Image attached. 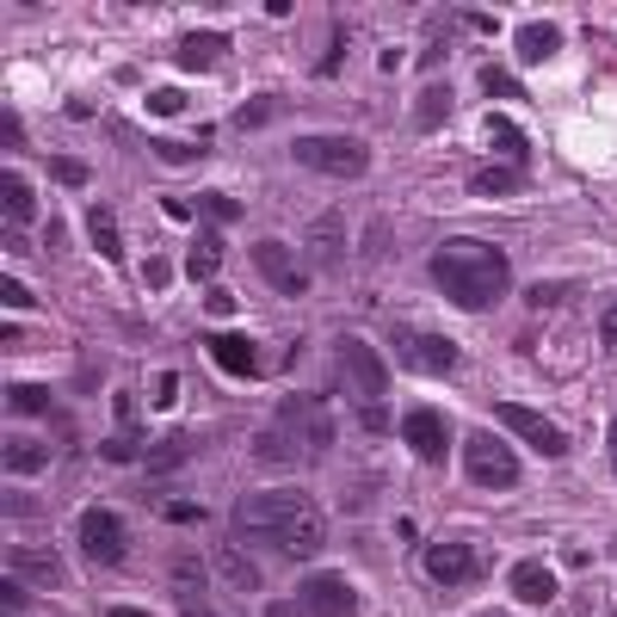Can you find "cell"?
Returning <instances> with one entry per match:
<instances>
[{"label":"cell","mask_w":617,"mask_h":617,"mask_svg":"<svg viewBox=\"0 0 617 617\" xmlns=\"http://www.w3.org/2000/svg\"><path fill=\"white\" fill-rule=\"evenodd\" d=\"M426 272H432L439 297H451L457 308H476V315L506 303V290H513V260L494 241H469V235L439 241L432 260H426Z\"/></svg>","instance_id":"cell-1"},{"label":"cell","mask_w":617,"mask_h":617,"mask_svg":"<svg viewBox=\"0 0 617 617\" xmlns=\"http://www.w3.org/2000/svg\"><path fill=\"white\" fill-rule=\"evenodd\" d=\"M315 513V501H308L303 488H260V494H241L235 501V538L248 543H278L297 519H308Z\"/></svg>","instance_id":"cell-2"},{"label":"cell","mask_w":617,"mask_h":617,"mask_svg":"<svg viewBox=\"0 0 617 617\" xmlns=\"http://www.w3.org/2000/svg\"><path fill=\"white\" fill-rule=\"evenodd\" d=\"M290 161L308 167V174H328V179H365L370 174V149L358 136H297Z\"/></svg>","instance_id":"cell-3"},{"label":"cell","mask_w":617,"mask_h":617,"mask_svg":"<svg viewBox=\"0 0 617 617\" xmlns=\"http://www.w3.org/2000/svg\"><path fill=\"white\" fill-rule=\"evenodd\" d=\"M463 476L476 488H488V494H506V488H519V457L494 432H469L463 439Z\"/></svg>","instance_id":"cell-4"},{"label":"cell","mask_w":617,"mask_h":617,"mask_svg":"<svg viewBox=\"0 0 617 617\" xmlns=\"http://www.w3.org/2000/svg\"><path fill=\"white\" fill-rule=\"evenodd\" d=\"M333 358H340V377H347V389L358 395V402H383L389 370H383V358H377L358 333H340V340H333Z\"/></svg>","instance_id":"cell-5"},{"label":"cell","mask_w":617,"mask_h":617,"mask_svg":"<svg viewBox=\"0 0 617 617\" xmlns=\"http://www.w3.org/2000/svg\"><path fill=\"white\" fill-rule=\"evenodd\" d=\"M124 550H130L124 519H117L112 506H87V513H80V556L99 562V568H117V562H124Z\"/></svg>","instance_id":"cell-6"},{"label":"cell","mask_w":617,"mask_h":617,"mask_svg":"<svg viewBox=\"0 0 617 617\" xmlns=\"http://www.w3.org/2000/svg\"><path fill=\"white\" fill-rule=\"evenodd\" d=\"M297 605H303L308 617H358V593H352L340 575H328V568H308Z\"/></svg>","instance_id":"cell-7"},{"label":"cell","mask_w":617,"mask_h":617,"mask_svg":"<svg viewBox=\"0 0 617 617\" xmlns=\"http://www.w3.org/2000/svg\"><path fill=\"white\" fill-rule=\"evenodd\" d=\"M494 420H506V432H519L538 457H562L568 451V432H562L556 420H543L538 407H519V402H501L494 407Z\"/></svg>","instance_id":"cell-8"},{"label":"cell","mask_w":617,"mask_h":617,"mask_svg":"<svg viewBox=\"0 0 617 617\" xmlns=\"http://www.w3.org/2000/svg\"><path fill=\"white\" fill-rule=\"evenodd\" d=\"M278 426H290V439L303 444V451H328L333 444V420H328V407L315 402V395H285Z\"/></svg>","instance_id":"cell-9"},{"label":"cell","mask_w":617,"mask_h":617,"mask_svg":"<svg viewBox=\"0 0 617 617\" xmlns=\"http://www.w3.org/2000/svg\"><path fill=\"white\" fill-rule=\"evenodd\" d=\"M402 439L407 451L420 463H444V451H451V420H444L439 407H407L402 414Z\"/></svg>","instance_id":"cell-10"},{"label":"cell","mask_w":617,"mask_h":617,"mask_svg":"<svg viewBox=\"0 0 617 617\" xmlns=\"http://www.w3.org/2000/svg\"><path fill=\"white\" fill-rule=\"evenodd\" d=\"M426 575L439 587H469V580H482V556L469 543H432L426 550Z\"/></svg>","instance_id":"cell-11"},{"label":"cell","mask_w":617,"mask_h":617,"mask_svg":"<svg viewBox=\"0 0 617 617\" xmlns=\"http://www.w3.org/2000/svg\"><path fill=\"white\" fill-rule=\"evenodd\" d=\"M253 266H260V278H266L272 290H285V297H303L308 290V272H297L285 241H253Z\"/></svg>","instance_id":"cell-12"},{"label":"cell","mask_w":617,"mask_h":617,"mask_svg":"<svg viewBox=\"0 0 617 617\" xmlns=\"http://www.w3.org/2000/svg\"><path fill=\"white\" fill-rule=\"evenodd\" d=\"M402 347H407V358H414L426 377H457V370H463V347H457V340H444V333H420V340L402 333Z\"/></svg>","instance_id":"cell-13"},{"label":"cell","mask_w":617,"mask_h":617,"mask_svg":"<svg viewBox=\"0 0 617 617\" xmlns=\"http://www.w3.org/2000/svg\"><path fill=\"white\" fill-rule=\"evenodd\" d=\"M308 253L322 260V266H340L347 260V216L340 211H322L308 223Z\"/></svg>","instance_id":"cell-14"},{"label":"cell","mask_w":617,"mask_h":617,"mask_svg":"<svg viewBox=\"0 0 617 617\" xmlns=\"http://www.w3.org/2000/svg\"><path fill=\"white\" fill-rule=\"evenodd\" d=\"M223 56H229V38H223V32H186V38H179V68H186V75H204V68H216Z\"/></svg>","instance_id":"cell-15"},{"label":"cell","mask_w":617,"mask_h":617,"mask_svg":"<svg viewBox=\"0 0 617 617\" xmlns=\"http://www.w3.org/2000/svg\"><path fill=\"white\" fill-rule=\"evenodd\" d=\"M506 587H513L519 605H550V599H556V568H543V562H519V568L506 575Z\"/></svg>","instance_id":"cell-16"},{"label":"cell","mask_w":617,"mask_h":617,"mask_svg":"<svg viewBox=\"0 0 617 617\" xmlns=\"http://www.w3.org/2000/svg\"><path fill=\"white\" fill-rule=\"evenodd\" d=\"M272 556H285V562H308V556H322V513H308V519L290 525L285 538L272 543Z\"/></svg>","instance_id":"cell-17"},{"label":"cell","mask_w":617,"mask_h":617,"mask_svg":"<svg viewBox=\"0 0 617 617\" xmlns=\"http://www.w3.org/2000/svg\"><path fill=\"white\" fill-rule=\"evenodd\" d=\"M211 358L229 370V377H260V352H253V340H241V333H216Z\"/></svg>","instance_id":"cell-18"},{"label":"cell","mask_w":617,"mask_h":617,"mask_svg":"<svg viewBox=\"0 0 617 617\" xmlns=\"http://www.w3.org/2000/svg\"><path fill=\"white\" fill-rule=\"evenodd\" d=\"M7 568H13V580H32V587H62V562L56 556H43V550H13L7 556Z\"/></svg>","instance_id":"cell-19"},{"label":"cell","mask_w":617,"mask_h":617,"mask_svg":"<svg viewBox=\"0 0 617 617\" xmlns=\"http://www.w3.org/2000/svg\"><path fill=\"white\" fill-rule=\"evenodd\" d=\"M216 272H223V235L204 229V235L192 241V253H186V278H198V285L211 290V285H216Z\"/></svg>","instance_id":"cell-20"},{"label":"cell","mask_w":617,"mask_h":617,"mask_svg":"<svg viewBox=\"0 0 617 617\" xmlns=\"http://www.w3.org/2000/svg\"><path fill=\"white\" fill-rule=\"evenodd\" d=\"M525 167H506V161H494V167H482V174H469V192L476 198H513V192H525Z\"/></svg>","instance_id":"cell-21"},{"label":"cell","mask_w":617,"mask_h":617,"mask_svg":"<svg viewBox=\"0 0 617 617\" xmlns=\"http://www.w3.org/2000/svg\"><path fill=\"white\" fill-rule=\"evenodd\" d=\"M488 142L501 149L506 167H531V142H525V130L513 124V117H501V112L488 117Z\"/></svg>","instance_id":"cell-22"},{"label":"cell","mask_w":617,"mask_h":617,"mask_svg":"<svg viewBox=\"0 0 617 617\" xmlns=\"http://www.w3.org/2000/svg\"><path fill=\"white\" fill-rule=\"evenodd\" d=\"M451 105H457L451 80H426L420 99H414V124H420V130H439L444 117H451Z\"/></svg>","instance_id":"cell-23"},{"label":"cell","mask_w":617,"mask_h":617,"mask_svg":"<svg viewBox=\"0 0 617 617\" xmlns=\"http://www.w3.org/2000/svg\"><path fill=\"white\" fill-rule=\"evenodd\" d=\"M556 50H562V25H556V20L519 25V62H550Z\"/></svg>","instance_id":"cell-24"},{"label":"cell","mask_w":617,"mask_h":617,"mask_svg":"<svg viewBox=\"0 0 617 617\" xmlns=\"http://www.w3.org/2000/svg\"><path fill=\"white\" fill-rule=\"evenodd\" d=\"M87 241H93L105 260H124V235H117V216L105 211V204H93V211H87Z\"/></svg>","instance_id":"cell-25"},{"label":"cell","mask_w":617,"mask_h":617,"mask_svg":"<svg viewBox=\"0 0 617 617\" xmlns=\"http://www.w3.org/2000/svg\"><path fill=\"white\" fill-rule=\"evenodd\" d=\"M0 204H7V223H13V235H20L25 223H32V211H38V204H32V186H25L20 174H0Z\"/></svg>","instance_id":"cell-26"},{"label":"cell","mask_w":617,"mask_h":617,"mask_svg":"<svg viewBox=\"0 0 617 617\" xmlns=\"http://www.w3.org/2000/svg\"><path fill=\"white\" fill-rule=\"evenodd\" d=\"M253 451H260V457H266V463H290V457H308L303 444L290 439V426H278V420H272L266 432H260V439H253Z\"/></svg>","instance_id":"cell-27"},{"label":"cell","mask_w":617,"mask_h":617,"mask_svg":"<svg viewBox=\"0 0 617 617\" xmlns=\"http://www.w3.org/2000/svg\"><path fill=\"white\" fill-rule=\"evenodd\" d=\"M43 463H50V451H43L38 439H7V469H13V476H38Z\"/></svg>","instance_id":"cell-28"},{"label":"cell","mask_w":617,"mask_h":617,"mask_svg":"<svg viewBox=\"0 0 617 617\" xmlns=\"http://www.w3.org/2000/svg\"><path fill=\"white\" fill-rule=\"evenodd\" d=\"M136 451H142V426H136V420H124L112 439L99 444V457H105V463H130Z\"/></svg>","instance_id":"cell-29"},{"label":"cell","mask_w":617,"mask_h":617,"mask_svg":"<svg viewBox=\"0 0 617 617\" xmlns=\"http://www.w3.org/2000/svg\"><path fill=\"white\" fill-rule=\"evenodd\" d=\"M7 407H13V414H50V389L43 383H13L7 389Z\"/></svg>","instance_id":"cell-30"},{"label":"cell","mask_w":617,"mask_h":617,"mask_svg":"<svg viewBox=\"0 0 617 617\" xmlns=\"http://www.w3.org/2000/svg\"><path fill=\"white\" fill-rule=\"evenodd\" d=\"M167 580H174V587H179L186 599H198L211 575H204V562H198V556H179V562H174V575H167Z\"/></svg>","instance_id":"cell-31"},{"label":"cell","mask_w":617,"mask_h":617,"mask_svg":"<svg viewBox=\"0 0 617 617\" xmlns=\"http://www.w3.org/2000/svg\"><path fill=\"white\" fill-rule=\"evenodd\" d=\"M179 463H186V439H161L149 451V476H174Z\"/></svg>","instance_id":"cell-32"},{"label":"cell","mask_w":617,"mask_h":617,"mask_svg":"<svg viewBox=\"0 0 617 617\" xmlns=\"http://www.w3.org/2000/svg\"><path fill=\"white\" fill-rule=\"evenodd\" d=\"M223 575H229V587H241V593L260 587V568H253L248 556H235V550H223Z\"/></svg>","instance_id":"cell-33"},{"label":"cell","mask_w":617,"mask_h":617,"mask_svg":"<svg viewBox=\"0 0 617 617\" xmlns=\"http://www.w3.org/2000/svg\"><path fill=\"white\" fill-rule=\"evenodd\" d=\"M266 117H272V93H253L241 112H235V130H266Z\"/></svg>","instance_id":"cell-34"},{"label":"cell","mask_w":617,"mask_h":617,"mask_svg":"<svg viewBox=\"0 0 617 617\" xmlns=\"http://www.w3.org/2000/svg\"><path fill=\"white\" fill-rule=\"evenodd\" d=\"M186 112V93L179 87H154L149 93V117H179Z\"/></svg>","instance_id":"cell-35"},{"label":"cell","mask_w":617,"mask_h":617,"mask_svg":"<svg viewBox=\"0 0 617 617\" xmlns=\"http://www.w3.org/2000/svg\"><path fill=\"white\" fill-rule=\"evenodd\" d=\"M198 211L216 216V223H235V216H241V204H235V198H223V192H204V198H198Z\"/></svg>","instance_id":"cell-36"},{"label":"cell","mask_w":617,"mask_h":617,"mask_svg":"<svg viewBox=\"0 0 617 617\" xmlns=\"http://www.w3.org/2000/svg\"><path fill=\"white\" fill-rule=\"evenodd\" d=\"M50 179H56V186H87V167L68 161V154H56V161H50Z\"/></svg>","instance_id":"cell-37"},{"label":"cell","mask_w":617,"mask_h":617,"mask_svg":"<svg viewBox=\"0 0 617 617\" xmlns=\"http://www.w3.org/2000/svg\"><path fill=\"white\" fill-rule=\"evenodd\" d=\"M142 285H149V290H167V285H174V260H161V253H154L149 266H142Z\"/></svg>","instance_id":"cell-38"},{"label":"cell","mask_w":617,"mask_h":617,"mask_svg":"<svg viewBox=\"0 0 617 617\" xmlns=\"http://www.w3.org/2000/svg\"><path fill=\"white\" fill-rule=\"evenodd\" d=\"M154 154H161V161H198V142H174V136H161V142H154Z\"/></svg>","instance_id":"cell-39"},{"label":"cell","mask_w":617,"mask_h":617,"mask_svg":"<svg viewBox=\"0 0 617 617\" xmlns=\"http://www.w3.org/2000/svg\"><path fill=\"white\" fill-rule=\"evenodd\" d=\"M482 87H488L494 99H513V93H519V80L506 75V68H482Z\"/></svg>","instance_id":"cell-40"},{"label":"cell","mask_w":617,"mask_h":617,"mask_svg":"<svg viewBox=\"0 0 617 617\" xmlns=\"http://www.w3.org/2000/svg\"><path fill=\"white\" fill-rule=\"evenodd\" d=\"M358 426H365L370 439H377V432H389V414H383V402H358Z\"/></svg>","instance_id":"cell-41"},{"label":"cell","mask_w":617,"mask_h":617,"mask_svg":"<svg viewBox=\"0 0 617 617\" xmlns=\"http://www.w3.org/2000/svg\"><path fill=\"white\" fill-rule=\"evenodd\" d=\"M0 297H7V308H38V297H32L20 278H7V285H0Z\"/></svg>","instance_id":"cell-42"},{"label":"cell","mask_w":617,"mask_h":617,"mask_svg":"<svg viewBox=\"0 0 617 617\" xmlns=\"http://www.w3.org/2000/svg\"><path fill=\"white\" fill-rule=\"evenodd\" d=\"M167 519H174V525H204L211 513H204V506H192V501H174V506H167Z\"/></svg>","instance_id":"cell-43"},{"label":"cell","mask_w":617,"mask_h":617,"mask_svg":"<svg viewBox=\"0 0 617 617\" xmlns=\"http://www.w3.org/2000/svg\"><path fill=\"white\" fill-rule=\"evenodd\" d=\"M204 308H211V315H235V297L223 285H211V290H204Z\"/></svg>","instance_id":"cell-44"},{"label":"cell","mask_w":617,"mask_h":617,"mask_svg":"<svg viewBox=\"0 0 617 617\" xmlns=\"http://www.w3.org/2000/svg\"><path fill=\"white\" fill-rule=\"evenodd\" d=\"M0 142H7V149H20V142H25V130H20V112H0Z\"/></svg>","instance_id":"cell-45"},{"label":"cell","mask_w":617,"mask_h":617,"mask_svg":"<svg viewBox=\"0 0 617 617\" xmlns=\"http://www.w3.org/2000/svg\"><path fill=\"white\" fill-rule=\"evenodd\" d=\"M174 395H179V377H174V370H167V377L154 383V407H174Z\"/></svg>","instance_id":"cell-46"},{"label":"cell","mask_w":617,"mask_h":617,"mask_svg":"<svg viewBox=\"0 0 617 617\" xmlns=\"http://www.w3.org/2000/svg\"><path fill=\"white\" fill-rule=\"evenodd\" d=\"M463 25H476V32H501V20H494V13H482V7H476V13H463Z\"/></svg>","instance_id":"cell-47"},{"label":"cell","mask_w":617,"mask_h":617,"mask_svg":"<svg viewBox=\"0 0 617 617\" xmlns=\"http://www.w3.org/2000/svg\"><path fill=\"white\" fill-rule=\"evenodd\" d=\"M260 617H303V605H290V599H272V605H266Z\"/></svg>","instance_id":"cell-48"},{"label":"cell","mask_w":617,"mask_h":617,"mask_svg":"<svg viewBox=\"0 0 617 617\" xmlns=\"http://www.w3.org/2000/svg\"><path fill=\"white\" fill-rule=\"evenodd\" d=\"M599 333H605V347H612V352H617V303H612V308H605V328H599Z\"/></svg>","instance_id":"cell-49"},{"label":"cell","mask_w":617,"mask_h":617,"mask_svg":"<svg viewBox=\"0 0 617 617\" xmlns=\"http://www.w3.org/2000/svg\"><path fill=\"white\" fill-rule=\"evenodd\" d=\"M105 617H154V612H142V605H112Z\"/></svg>","instance_id":"cell-50"},{"label":"cell","mask_w":617,"mask_h":617,"mask_svg":"<svg viewBox=\"0 0 617 617\" xmlns=\"http://www.w3.org/2000/svg\"><path fill=\"white\" fill-rule=\"evenodd\" d=\"M605 451H612V469H617V420H612V432H605Z\"/></svg>","instance_id":"cell-51"},{"label":"cell","mask_w":617,"mask_h":617,"mask_svg":"<svg viewBox=\"0 0 617 617\" xmlns=\"http://www.w3.org/2000/svg\"><path fill=\"white\" fill-rule=\"evenodd\" d=\"M186 617H211V612H204V605H186Z\"/></svg>","instance_id":"cell-52"},{"label":"cell","mask_w":617,"mask_h":617,"mask_svg":"<svg viewBox=\"0 0 617 617\" xmlns=\"http://www.w3.org/2000/svg\"><path fill=\"white\" fill-rule=\"evenodd\" d=\"M482 617H501V612H482Z\"/></svg>","instance_id":"cell-53"},{"label":"cell","mask_w":617,"mask_h":617,"mask_svg":"<svg viewBox=\"0 0 617 617\" xmlns=\"http://www.w3.org/2000/svg\"><path fill=\"white\" fill-rule=\"evenodd\" d=\"M612 617H617V612H612Z\"/></svg>","instance_id":"cell-54"}]
</instances>
